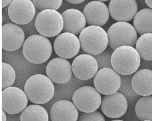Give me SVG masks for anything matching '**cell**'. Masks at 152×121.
Returning <instances> with one entry per match:
<instances>
[{"label":"cell","mask_w":152,"mask_h":121,"mask_svg":"<svg viewBox=\"0 0 152 121\" xmlns=\"http://www.w3.org/2000/svg\"><path fill=\"white\" fill-rule=\"evenodd\" d=\"M24 89L28 100L36 104H43L48 102L55 92L52 80L42 75H35L30 77L26 82Z\"/></svg>","instance_id":"6da1fadb"},{"label":"cell","mask_w":152,"mask_h":121,"mask_svg":"<svg viewBox=\"0 0 152 121\" xmlns=\"http://www.w3.org/2000/svg\"><path fill=\"white\" fill-rule=\"evenodd\" d=\"M110 63L117 73L122 76H128L137 71L140 65L141 57L134 47L123 46L113 51Z\"/></svg>","instance_id":"7a4b0ae2"},{"label":"cell","mask_w":152,"mask_h":121,"mask_svg":"<svg viewBox=\"0 0 152 121\" xmlns=\"http://www.w3.org/2000/svg\"><path fill=\"white\" fill-rule=\"evenodd\" d=\"M23 54L29 62L34 64L44 63L52 54V46L50 40L41 34L29 36L25 41Z\"/></svg>","instance_id":"3957f363"},{"label":"cell","mask_w":152,"mask_h":121,"mask_svg":"<svg viewBox=\"0 0 152 121\" xmlns=\"http://www.w3.org/2000/svg\"><path fill=\"white\" fill-rule=\"evenodd\" d=\"M79 40L82 50L94 56L103 53L109 44L107 33L99 26L86 27L80 33Z\"/></svg>","instance_id":"277c9868"},{"label":"cell","mask_w":152,"mask_h":121,"mask_svg":"<svg viewBox=\"0 0 152 121\" xmlns=\"http://www.w3.org/2000/svg\"><path fill=\"white\" fill-rule=\"evenodd\" d=\"M107 33L109 45L114 50L123 46L134 47L138 40L135 28L126 22H118L113 24Z\"/></svg>","instance_id":"5b68a950"},{"label":"cell","mask_w":152,"mask_h":121,"mask_svg":"<svg viewBox=\"0 0 152 121\" xmlns=\"http://www.w3.org/2000/svg\"><path fill=\"white\" fill-rule=\"evenodd\" d=\"M37 31L45 37L58 35L63 28V19L57 10L47 9L41 11L35 22Z\"/></svg>","instance_id":"8992f818"},{"label":"cell","mask_w":152,"mask_h":121,"mask_svg":"<svg viewBox=\"0 0 152 121\" xmlns=\"http://www.w3.org/2000/svg\"><path fill=\"white\" fill-rule=\"evenodd\" d=\"M73 103L84 113L96 111L102 103L100 93L92 86H83L77 89L72 97Z\"/></svg>","instance_id":"52a82bcc"},{"label":"cell","mask_w":152,"mask_h":121,"mask_svg":"<svg viewBox=\"0 0 152 121\" xmlns=\"http://www.w3.org/2000/svg\"><path fill=\"white\" fill-rule=\"evenodd\" d=\"M1 98L2 109L10 114L20 113L28 104V98L25 92L15 86L3 89Z\"/></svg>","instance_id":"ba28073f"},{"label":"cell","mask_w":152,"mask_h":121,"mask_svg":"<svg viewBox=\"0 0 152 121\" xmlns=\"http://www.w3.org/2000/svg\"><path fill=\"white\" fill-rule=\"evenodd\" d=\"M96 89L104 95L113 94L120 89L121 78L119 74L109 67L103 68L97 73L94 79Z\"/></svg>","instance_id":"9c48e42d"},{"label":"cell","mask_w":152,"mask_h":121,"mask_svg":"<svg viewBox=\"0 0 152 121\" xmlns=\"http://www.w3.org/2000/svg\"><path fill=\"white\" fill-rule=\"evenodd\" d=\"M8 15L18 25L31 22L35 15V6L31 0H13L8 8Z\"/></svg>","instance_id":"30bf717a"},{"label":"cell","mask_w":152,"mask_h":121,"mask_svg":"<svg viewBox=\"0 0 152 121\" xmlns=\"http://www.w3.org/2000/svg\"><path fill=\"white\" fill-rule=\"evenodd\" d=\"M53 46L56 53L59 57L67 59L75 57L79 53L81 44L76 35L63 32L56 37Z\"/></svg>","instance_id":"8fae6325"},{"label":"cell","mask_w":152,"mask_h":121,"mask_svg":"<svg viewBox=\"0 0 152 121\" xmlns=\"http://www.w3.org/2000/svg\"><path fill=\"white\" fill-rule=\"evenodd\" d=\"M74 75L80 80H90L98 72L99 66L96 59L91 55L81 54L76 57L72 64Z\"/></svg>","instance_id":"7c38bea8"},{"label":"cell","mask_w":152,"mask_h":121,"mask_svg":"<svg viewBox=\"0 0 152 121\" xmlns=\"http://www.w3.org/2000/svg\"><path fill=\"white\" fill-rule=\"evenodd\" d=\"M109 10L111 17L117 22H129L137 13L135 0H110Z\"/></svg>","instance_id":"4fadbf2b"},{"label":"cell","mask_w":152,"mask_h":121,"mask_svg":"<svg viewBox=\"0 0 152 121\" xmlns=\"http://www.w3.org/2000/svg\"><path fill=\"white\" fill-rule=\"evenodd\" d=\"M101 108L108 117L119 118L125 114L128 109V101L124 94L116 92L106 95L102 100Z\"/></svg>","instance_id":"5bb4252c"},{"label":"cell","mask_w":152,"mask_h":121,"mask_svg":"<svg viewBox=\"0 0 152 121\" xmlns=\"http://www.w3.org/2000/svg\"><path fill=\"white\" fill-rule=\"evenodd\" d=\"M72 66L66 59L55 58L46 67V74L53 82L63 84L67 82L72 75Z\"/></svg>","instance_id":"9a60e30c"},{"label":"cell","mask_w":152,"mask_h":121,"mask_svg":"<svg viewBox=\"0 0 152 121\" xmlns=\"http://www.w3.org/2000/svg\"><path fill=\"white\" fill-rule=\"evenodd\" d=\"M2 48L7 51H15L25 43L23 30L15 24H6L2 27Z\"/></svg>","instance_id":"2e32d148"},{"label":"cell","mask_w":152,"mask_h":121,"mask_svg":"<svg viewBox=\"0 0 152 121\" xmlns=\"http://www.w3.org/2000/svg\"><path fill=\"white\" fill-rule=\"evenodd\" d=\"M83 13L87 24L90 26L102 27L107 22L110 16L107 6L100 1H92L88 3L85 6Z\"/></svg>","instance_id":"e0dca14e"},{"label":"cell","mask_w":152,"mask_h":121,"mask_svg":"<svg viewBox=\"0 0 152 121\" xmlns=\"http://www.w3.org/2000/svg\"><path fill=\"white\" fill-rule=\"evenodd\" d=\"M50 116L51 121H77L78 108L67 100H60L51 107Z\"/></svg>","instance_id":"ac0fdd59"},{"label":"cell","mask_w":152,"mask_h":121,"mask_svg":"<svg viewBox=\"0 0 152 121\" xmlns=\"http://www.w3.org/2000/svg\"><path fill=\"white\" fill-rule=\"evenodd\" d=\"M63 19V32H70L75 35L80 34L86 28V19L80 10L70 9L61 14Z\"/></svg>","instance_id":"d6986e66"},{"label":"cell","mask_w":152,"mask_h":121,"mask_svg":"<svg viewBox=\"0 0 152 121\" xmlns=\"http://www.w3.org/2000/svg\"><path fill=\"white\" fill-rule=\"evenodd\" d=\"M134 91L139 95L148 96L152 94V70L141 69L137 71L131 79Z\"/></svg>","instance_id":"ffe728a7"},{"label":"cell","mask_w":152,"mask_h":121,"mask_svg":"<svg viewBox=\"0 0 152 121\" xmlns=\"http://www.w3.org/2000/svg\"><path fill=\"white\" fill-rule=\"evenodd\" d=\"M133 24L140 35L152 34V9H144L138 12L134 18Z\"/></svg>","instance_id":"44dd1931"},{"label":"cell","mask_w":152,"mask_h":121,"mask_svg":"<svg viewBox=\"0 0 152 121\" xmlns=\"http://www.w3.org/2000/svg\"><path fill=\"white\" fill-rule=\"evenodd\" d=\"M20 121H48L47 110L39 104H31L27 106L22 112Z\"/></svg>","instance_id":"7402d4cb"},{"label":"cell","mask_w":152,"mask_h":121,"mask_svg":"<svg viewBox=\"0 0 152 121\" xmlns=\"http://www.w3.org/2000/svg\"><path fill=\"white\" fill-rule=\"evenodd\" d=\"M135 49L143 60L152 61V34L147 33L141 35L137 40Z\"/></svg>","instance_id":"603a6c76"},{"label":"cell","mask_w":152,"mask_h":121,"mask_svg":"<svg viewBox=\"0 0 152 121\" xmlns=\"http://www.w3.org/2000/svg\"><path fill=\"white\" fill-rule=\"evenodd\" d=\"M135 113L138 118L142 120L152 121V96H143L135 105Z\"/></svg>","instance_id":"cb8c5ba5"},{"label":"cell","mask_w":152,"mask_h":121,"mask_svg":"<svg viewBox=\"0 0 152 121\" xmlns=\"http://www.w3.org/2000/svg\"><path fill=\"white\" fill-rule=\"evenodd\" d=\"M2 71V89H5L11 87L16 80V73L14 69L5 63H1Z\"/></svg>","instance_id":"d4e9b609"},{"label":"cell","mask_w":152,"mask_h":121,"mask_svg":"<svg viewBox=\"0 0 152 121\" xmlns=\"http://www.w3.org/2000/svg\"><path fill=\"white\" fill-rule=\"evenodd\" d=\"M35 7L39 10L47 9L58 10L63 3V0H33Z\"/></svg>","instance_id":"484cf974"},{"label":"cell","mask_w":152,"mask_h":121,"mask_svg":"<svg viewBox=\"0 0 152 121\" xmlns=\"http://www.w3.org/2000/svg\"><path fill=\"white\" fill-rule=\"evenodd\" d=\"M79 121H106L104 116L97 111L84 113L81 114Z\"/></svg>","instance_id":"4316f807"},{"label":"cell","mask_w":152,"mask_h":121,"mask_svg":"<svg viewBox=\"0 0 152 121\" xmlns=\"http://www.w3.org/2000/svg\"><path fill=\"white\" fill-rule=\"evenodd\" d=\"M65 1L72 4H78L83 3L86 0H65Z\"/></svg>","instance_id":"83f0119b"},{"label":"cell","mask_w":152,"mask_h":121,"mask_svg":"<svg viewBox=\"0 0 152 121\" xmlns=\"http://www.w3.org/2000/svg\"><path fill=\"white\" fill-rule=\"evenodd\" d=\"M12 1V0H2V7H6L7 6L10 5Z\"/></svg>","instance_id":"f1b7e54d"},{"label":"cell","mask_w":152,"mask_h":121,"mask_svg":"<svg viewBox=\"0 0 152 121\" xmlns=\"http://www.w3.org/2000/svg\"><path fill=\"white\" fill-rule=\"evenodd\" d=\"M5 111L4 110L2 109L1 110V120L2 121H6L7 120V117H6V115L5 113Z\"/></svg>","instance_id":"f546056e"},{"label":"cell","mask_w":152,"mask_h":121,"mask_svg":"<svg viewBox=\"0 0 152 121\" xmlns=\"http://www.w3.org/2000/svg\"><path fill=\"white\" fill-rule=\"evenodd\" d=\"M145 2L147 6L152 9V0H145Z\"/></svg>","instance_id":"4dcf8cb0"},{"label":"cell","mask_w":152,"mask_h":121,"mask_svg":"<svg viewBox=\"0 0 152 121\" xmlns=\"http://www.w3.org/2000/svg\"><path fill=\"white\" fill-rule=\"evenodd\" d=\"M97 1H100L102 2H106V1H108L109 0H97Z\"/></svg>","instance_id":"1f68e13d"},{"label":"cell","mask_w":152,"mask_h":121,"mask_svg":"<svg viewBox=\"0 0 152 121\" xmlns=\"http://www.w3.org/2000/svg\"><path fill=\"white\" fill-rule=\"evenodd\" d=\"M112 121H124L122 120H119V119H116V120H113Z\"/></svg>","instance_id":"d6a6232c"},{"label":"cell","mask_w":152,"mask_h":121,"mask_svg":"<svg viewBox=\"0 0 152 121\" xmlns=\"http://www.w3.org/2000/svg\"><path fill=\"white\" fill-rule=\"evenodd\" d=\"M142 121H151V120H142Z\"/></svg>","instance_id":"836d02e7"}]
</instances>
